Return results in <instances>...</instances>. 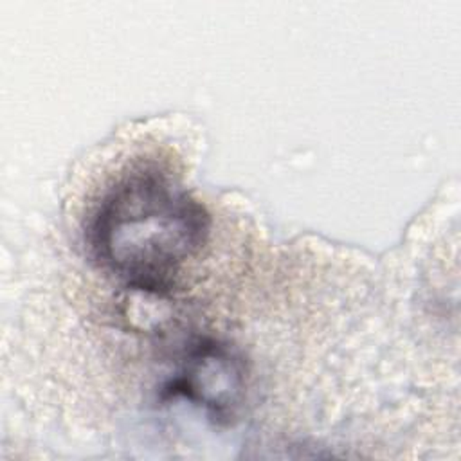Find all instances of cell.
<instances>
[{
	"label": "cell",
	"instance_id": "cell-1",
	"mask_svg": "<svg viewBox=\"0 0 461 461\" xmlns=\"http://www.w3.org/2000/svg\"><path fill=\"white\" fill-rule=\"evenodd\" d=\"M205 207L171 173L140 166L110 185L88 225L99 265L128 288L149 295L173 290L209 238Z\"/></svg>",
	"mask_w": 461,
	"mask_h": 461
},
{
	"label": "cell",
	"instance_id": "cell-2",
	"mask_svg": "<svg viewBox=\"0 0 461 461\" xmlns=\"http://www.w3.org/2000/svg\"><path fill=\"white\" fill-rule=\"evenodd\" d=\"M245 391L243 362L216 340L194 344L178 373L164 389L167 396H184L216 420H229Z\"/></svg>",
	"mask_w": 461,
	"mask_h": 461
}]
</instances>
